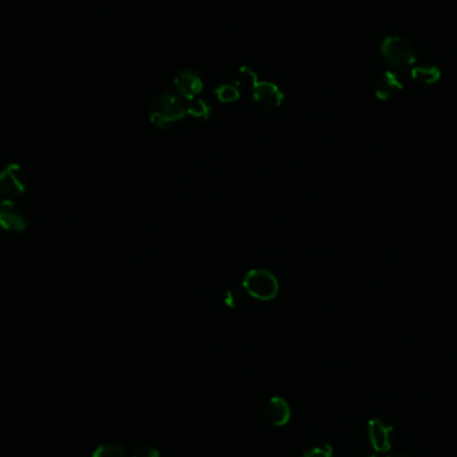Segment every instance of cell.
Masks as SVG:
<instances>
[{
  "label": "cell",
  "instance_id": "obj_1",
  "mask_svg": "<svg viewBox=\"0 0 457 457\" xmlns=\"http://www.w3.org/2000/svg\"><path fill=\"white\" fill-rule=\"evenodd\" d=\"M384 61L396 70H406L418 62V49L410 39L403 35H388L380 46Z\"/></svg>",
  "mask_w": 457,
  "mask_h": 457
},
{
  "label": "cell",
  "instance_id": "obj_2",
  "mask_svg": "<svg viewBox=\"0 0 457 457\" xmlns=\"http://www.w3.org/2000/svg\"><path fill=\"white\" fill-rule=\"evenodd\" d=\"M186 115V104L177 95L166 92L155 97L149 106V118L154 126L169 128L182 121Z\"/></svg>",
  "mask_w": 457,
  "mask_h": 457
},
{
  "label": "cell",
  "instance_id": "obj_3",
  "mask_svg": "<svg viewBox=\"0 0 457 457\" xmlns=\"http://www.w3.org/2000/svg\"><path fill=\"white\" fill-rule=\"evenodd\" d=\"M242 289L255 300L270 301L279 294V281L272 272L254 269L245 276Z\"/></svg>",
  "mask_w": 457,
  "mask_h": 457
},
{
  "label": "cell",
  "instance_id": "obj_4",
  "mask_svg": "<svg viewBox=\"0 0 457 457\" xmlns=\"http://www.w3.org/2000/svg\"><path fill=\"white\" fill-rule=\"evenodd\" d=\"M249 95L254 107L264 113L276 111L284 101V94L279 86L267 80H258V83L250 90Z\"/></svg>",
  "mask_w": 457,
  "mask_h": 457
},
{
  "label": "cell",
  "instance_id": "obj_5",
  "mask_svg": "<svg viewBox=\"0 0 457 457\" xmlns=\"http://www.w3.org/2000/svg\"><path fill=\"white\" fill-rule=\"evenodd\" d=\"M25 188L27 177L20 166H8L0 171V197L19 195Z\"/></svg>",
  "mask_w": 457,
  "mask_h": 457
},
{
  "label": "cell",
  "instance_id": "obj_6",
  "mask_svg": "<svg viewBox=\"0 0 457 457\" xmlns=\"http://www.w3.org/2000/svg\"><path fill=\"white\" fill-rule=\"evenodd\" d=\"M394 427L384 420L373 419L369 421L368 436L370 445L377 452H386L392 446Z\"/></svg>",
  "mask_w": 457,
  "mask_h": 457
},
{
  "label": "cell",
  "instance_id": "obj_7",
  "mask_svg": "<svg viewBox=\"0 0 457 457\" xmlns=\"http://www.w3.org/2000/svg\"><path fill=\"white\" fill-rule=\"evenodd\" d=\"M174 86L183 99L191 101L201 94L203 83L197 73L191 70H181L174 78Z\"/></svg>",
  "mask_w": 457,
  "mask_h": 457
},
{
  "label": "cell",
  "instance_id": "obj_8",
  "mask_svg": "<svg viewBox=\"0 0 457 457\" xmlns=\"http://www.w3.org/2000/svg\"><path fill=\"white\" fill-rule=\"evenodd\" d=\"M403 90V83L394 71H384L373 82L374 95L380 101H389L398 95Z\"/></svg>",
  "mask_w": 457,
  "mask_h": 457
},
{
  "label": "cell",
  "instance_id": "obj_9",
  "mask_svg": "<svg viewBox=\"0 0 457 457\" xmlns=\"http://www.w3.org/2000/svg\"><path fill=\"white\" fill-rule=\"evenodd\" d=\"M0 228L13 231H22L25 228V217L20 210L3 197H0Z\"/></svg>",
  "mask_w": 457,
  "mask_h": 457
},
{
  "label": "cell",
  "instance_id": "obj_10",
  "mask_svg": "<svg viewBox=\"0 0 457 457\" xmlns=\"http://www.w3.org/2000/svg\"><path fill=\"white\" fill-rule=\"evenodd\" d=\"M265 416L274 427H284L291 421L292 410L285 398L274 396L265 406Z\"/></svg>",
  "mask_w": 457,
  "mask_h": 457
},
{
  "label": "cell",
  "instance_id": "obj_11",
  "mask_svg": "<svg viewBox=\"0 0 457 457\" xmlns=\"http://www.w3.org/2000/svg\"><path fill=\"white\" fill-rule=\"evenodd\" d=\"M410 78L419 86H432L441 78V71L437 66H416L412 67Z\"/></svg>",
  "mask_w": 457,
  "mask_h": 457
},
{
  "label": "cell",
  "instance_id": "obj_12",
  "mask_svg": "<svg viewBox=\"0 0 457 457\" xmlns=\"http://www.w3.org/2000/svg\"><path fill=\"white\" fill-rule=\"evenodd\" d=\"M186 114L190 115L191 118L197 121H207L212 114V107L203 99L194 98L186 103Z\"/></svg>",
  "mask_w": 457,
  "mask_h": 457
},
{
  "label": "cell",
  "instance_id": "obj_13",
  "mask_svg": "<svg viewBox=\"0 0 457 457\" xmlns=\"http://www.w3.org/2000/svg\"><path fill=\"white\" fill-rule=\"evenodd\" d=\"M258 83V76L250 67H241L236 80V86L240 90L250 92V90Z\"/></svg>",
  "mask_w": 457,
  "mask_h": 457
},
{
  "label": "cell",
  "instance_id": "obj_14",
  "mask_svg": "<svg viewBox=\"0 0 457 457\" xmlns=\"http://www.w3.org/2000/svg\"><path fill=\"white\" fill-rule=\"evenodd\" d=\"M333 448L327 443H310L306 445L298 457H333Z\"/></svg>",
  "mask_w": 457,
  "mask_h": 457
},
{
  "label": "cell",
  "instance_id": "obj_15",
  "mask_svg": "<svg viewBox=\"0 0 457 457\" xmlns=\"http://www.w3.org/2000/svg\"><path fill=\"white\" fill-rule=\"evenodd\" d=\"M216 95L219 101L230 103L241 98V90L236 86V83H224L217 87Z\"/></svg>",
  "mask_w": 457,
  "mask_h": 457
},
{
  "label": "cell",
  "instance_id": "obj_16",
  "mask_svg": "<svg viewBox=\"0 0 457 457\" xmlns=\"http://www.w3.org/2000/svg\"><path fill=\"white\" fill-rule=\"evenodd\" d=\"M92 457H126V451L123 445L116 443L102 444L94 451Z\"/></svg>",
  "mask_w": 457,
  "mask_h": 457
},
{
  "label": "cell",
  "instance_id": "obj_17",
  "mask_svg": "<svg viewBox=\"0 0 457 457\" xmlns=\"http://www.w3.org/2000/svg\"><path fill=\"white\" fill-rule=\"evenodd\" d=\"M131 457H159V451L152 444H140L134 448Z\"/></svg>",
  "mask_w": 457,
  "mask_h": 457
},
{
  "label": "cell",
  "instance_id": "obj_18",
  "mask_svg": "<svg viewBox=\"0 0 457 457\" xmlns=\"http://www.w3.org/2000/svg\"><path fill=\"white\" fill-rule=\"evenodd\" d=\"M243 292L245 291H238V289L228 291L226 295H225V304L230 306V307H234L237 305L242 304L243 303Z\"/></svg>",
  "mask_w": 457,
  "mask_h": 457
},
{
  "label": "cell",
  "instance_id": "obj_19",
  "mask_svg": "<svg viewBox=\"0 0 457 457\" xmlns=\"http://www.w3.org/2000/svg\"><path fill=\"white\" fill-rule=\"evenodd\" d=\"M388 457H413L409 452L406 451H394L391 455H388Z\"/></svg>",
  "mask_w": 457,
  "mask_h": 457
},
{
  "label": "cell",
  "instance_id": "obj_20",
  "mask_svg": "<svg viewBox=\"0 0 457 457\" xmlns=\"http://www.w3.org/2000/svg\"><path fill=\"white\" fill-rule=\"evenodd\" d=\"M370 457H376V456H370Z\"/></svg>",
  "mask_w": 457,
  "mask_h": 457
}]
</instances>
